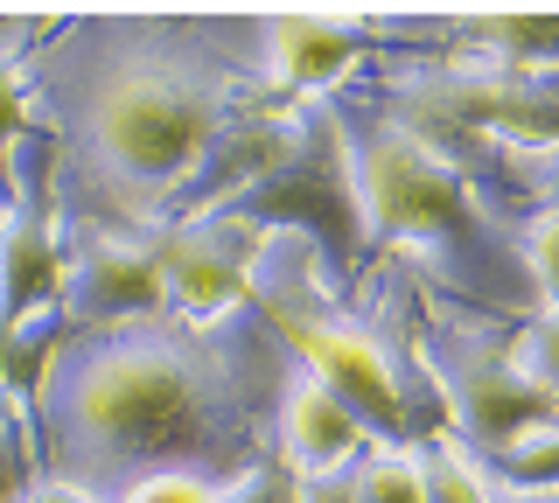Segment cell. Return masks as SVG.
Returning a JSON list of instances; mask_svg holds the SVG:
<instances>
[{
  "label": "cell",
  "instance_id": "cell-1",
  "mask_svg": "<svg viewBox=\"0 0 559 503\" xmlns=\"http://www.w3.org/2000/svg\"><path fill=\"white\" fill-rule=\"evenodd\" d=\"M287 363L252 322L231 336H189L162 322L84 328L57 343L35 406L43 412L49 476L98 490L105 476H182L217 482V468L259 462V406L280 398Z\"/></svg>",
  "mask_w": 559,
  "mask_h": 503
},
{
  "label": "cell",
  "instance_id": "cell-2",
  "mask_svg": "<svg viewBox=\"0 0 559 503\" xmlns=\"http://www.w3.org/2000/svg\"><path fill=\"white\" fill-rule=\"evenodd\" d=\"M224 127L231 92L189 49L127 36L105 43V57L78 77V147L127 196H168L189 182Z\"/></svg>",
  "mask_w": 559,
  "mask_h": 503
},
{
  "label": "cell",
  "instance_id": "cell-3",
  "mask_svg": "<svg viewBox=\"0 0 559 503\" xmlns=\"http://www.w3.org/2000/svg\"><path fill=\"white\" fill-rule=\"evenodd\" d=\"M329 112H336L343 154H349V189H357L364 238L427 252L468 301L511 294V245L489 231L462 168L441 147H427L392 112H364V106H329Z\"/></svg>",
  "mask_w": 559,
  "mask_h": 503
},
{
  "label": "cell",
  "instance_id": "cell-4",
  "mask_svg": "<svg viewBox=\"0 0 559 503\" xmlns=\"http://www.w3.org/2000/svg\"><path fill=\"white\" fill-rule=\"evenodd\" d=\"M245 308L280 336V350L301 357V371L314 378L322 392H336L349 406V420L364 433H384L399 447L406 433V392H399V371L384 357V343L371 328H357L336 301L314 280L308 252L294 245H266L252 252V273H245Z\"/></svg>",
  "mask_w": 559,
  "mask_h": 503
},
{
  "label": "cell",
  "instance_id": "cell-5",
  "mask_svg": "<svg viewBox=\"0 0 559 503\" xmlns=\"http://www.w3.org/2000/svg\"><path fill=\"white\" fill-rule=\"evenodd\" d=\"M217 217L231 224H287V231L314 238L336 266L349 273L364 259V217H357V189H349V154H343V133H336V112L329 106H308L294 112V133L280 147V161L259 176L252 189H238Z\"/></svg>",
  "mask_w": 559,
  "mask_h": 503
},
{
  "label": "cell",
  "instance_id": "cell-6",
  "mask_svg": "<svg viewBox=\"0 0 559 503\" xmlns=\"http://www.w3.org/2000/svg\"><path fill=\"white\" fill-rule=\"evenodd\" d=\"M399 127H413L427 147H552V92L532 71H427L399 84Z\"/></svg>",
  "mask_w": 559,
  "mask_h": 503
},
{
  "label": "cell",
  "instance_id": "cell-7",
  "mask_svg": "<svg viewBox=\"0 0 559 503\" xmlns=\"http://www.w3.org/2000/svg\"><path fill=\"white\" fill-rule=\"evenodd\" d=\"M433 378H441V392H448V412H454V427L468 433V447H476V455H489V447H503L511 433L538 427V420H552V406H559L552 392L524 385V378L511 371L503 343L454 336V328H448L441 343H433Z\"/></svg>",
  "mask_w": 559,
  "mask_h": 503
},
{
  "label": "cell",
  "instance_id": "cell-8",
  "mask_svg": "<svg viewBox=\"0 0 559 503\" xmlns=\"http://www.w3.org/2000/svg\"><path fill=\"white\" fill-rule=\"evenodd\" d=\"M252 252L259 238L231 217H182V224H162L147 238V259H154V280H162V301L189 322H210V315H231L245 308V273H252Z\"/></svg>",
  "mask_w": 559,
  "mask_h": 503
},
{
  "label": "cell",
  "instance_id": "cell-9",
  "mask_svg": "<svg viewBox=\"0 0 559 503\" xmlns=\"http://www.w3.org/2000/svg\"><path fill=\"white\" fill-rule=\"evenodd\" d=\"M63 287V259H57V224H49V189H43V161L14 168L8 203H0V336L14 322L57 308Z\"/></svg>",
  "mask_w": 559,
  "mask_h": 503
},
{
  "label": "cell",
  "instance_id": "cell-10",
  "mask_svg": "<svg viewBox=\"0 0 559 503\" xmlns=\"http://www.w3.org/2000/svg\"><path fill=\"white\" fill-rule=\"evenodd\" d=\"M57 308L78 328H127V322H154L168 301H162V280H154V259L140 238H92L63 266Z\"/></svg>",
  "mask_w": 559,
  "mask_h": 503
},
{
  "label": "cell",
  "instance_id": "cell-11",
  "mask_svg": "<svg viewBox=\"0 0 559 503\" xmlns=\"http://www.w3.org/2000/svg\"><path fill=\"white\" fill-rule=\"evenodd\" d=\"M266 92L280 98H301V92H322V84H336L349 63L371 49V36H364V22H349V14H266Z\"/></svg>",
  "mask_w": 559,
  "mask_h": 503
},
{
  "label": "cell",
  "instance_id": "cell-12",
  "mask_svg": "<svg viewBox=\"0 0 559 503\" xmlns=\"http://www.w3.org/2000/svg\"><path fill=\"white\" fill-rule=\"evenodd\" d=\"M273 420H280V462H287L301 482L308 476H336V468L357 455V441H364V427L349 420V406H343L336 392H322L308 371L280 378Z\"/></svg>",
  "mask_w": 559,
  "mask_h": 503
},
{
  "label": "cell",
  "instance_id": "cell-13",
  "mask_svg": "<svg viewBox=\"0 0 559 503\" xmlns=\"http://www.w3.org/2000/svg\"><path fill=\"white\" fill-rule=\"evenodd\" d=\"M454 28H476V43L489 49V57H503L511 71H532V77H546V63H552V49H559V22L552 14H462Z\"/></svg>",
  "mask_w": 559,
  "mask_h": 503
},
{
  "label": "cell",
  "instance_id": "cell-14",
  "mask_svg": "<svg viewBox=\"0 0 559 503\" xmlns=\"http://www.w3.org/2000/svg\"><path fill=\"white\" fill-rule=\"evenodd\" d=\"M343 490H349V503H427L419 455H406V447H371V455L343 476Z\"/></svg>",
  "mask_w": 559,
  "mask_h": 503
},
{
  "label": "cell",
  "instance_id": "cell-15",
  "mask_svg": "<svg viewBox=\"0 0 559 503\" xmlns=\"http://www.w3.org/2000/svg\"><path fill=\"white\" fill-rule=\"evenodd\" d=\"M483 462L503 476V490H552V468H559V427H552V420H538V427L511 433L503 447H489Z\"/></svg>",
  "mask_w": 559,
  "mask_h": 503
},
{
  "label": "cell",
  "instance_id": "cell-16",
  "mask_svg": "<svg viewBox=\"0 0 559 503\" xmlns=\"http://www.w3.org/2000/svg\"><path fill=\"white\" fill-rule=\"evenodd\" d=\"M419 482H427V503H483V490H489L462 447H427L419 455Z\"/></svg>",
  "mask_w": 559,
  "mask_h": 503
},
{
  "label": "cell",
  "instance_id": "cell-17",
  "mask_svg": "<svg viewBox=\"0 0 559 503\" xmlns=\"http://www.w3.org/2000/svg\"><path fill=\"white\" fill-rule=\"evenodd\" d=\"M22 119H28L22 63H14V49H0V203H8V182H14V141H22Z\"/></svg>",
  "mask_w": 559,
  "mask_h": 503
},
{
  "label": "cell",
  "instance_id": "cell-18",
  "mask_svg": "<svg viewBox=\"0 0 559 503\" xmlns=\"http://www.w3.org/2000/svg\"><path fill=\"white\" fill-rule=\"evenodd\" d=\"M217 503H301V476L280 455H259L238 476V490H217Z\"/></svg>",
  "mask_w": 559,
  "mask_h": 503
},
{
  "label": "cell",
  "instance_id": "cell-19",
  "mask_svg": "<svg viewBox=\"0 0 559 503\" xmlns=\"http://www.w3.org/2000/svg\"><path fill=\"white\" fill-rule=\"evenodd\" d=\"M119 503H217V482L182 476V468H162V476H140L119 490Z\"/></svg>",
  "mask_w": 559,
  "mask_h": 503
},
{
  "label": "cell",
  "instance_id": "cell-20",
  "mask_svg": "<svg viewBox=\"0 0 559 503\" xmlns=\"http://www.w3.org/2000/svg\"><path fill=\"white\" fill-rule=\"evenodd\" d=\"M35 482V462H28V441L14 427V412L0 406V503H22V490Z\"/></svg>",
  "mask_w": 559,
  "mask_h": 503
},
{
  "label": "cell",
  "instance_id": "cell-21",
  "mask_svg": "<svg viewBox=\"0 0 559 503\" xmlns=\"http://www.w3.org/2000/svg\"><path fill=\"white\" fill-rule=\"evenodd\" d=\"M22 503H105L98 490H84V482H63V476H43V482H28Z\"/></svg>",
  "mask_w": 559,
  "mask_h": 503
},
{
  "label": "cell",
  "instance_id": "cell-22",
  "mask_svg": "<svg viewBox=\"0 0 559 503\" xmlns=\"http://www.w3.org/2000/svg\"><path fill=\"white\" fill-rule=\"evenodd\" d=\"M301 503H349V490H343V476H308Z\"/></svg>",
  "mask_w": 559,
  "mask_h": 503
},
{
  "label": "cell",
  "instance_id": "cell-23",
  "mask_svg": "<svg viewBox=\"0 0 559 503\" xmlns=\"http://www.w3.org/2000/svg\"><path fill=\"white\" fill-rule=\"evenodd\" d=\"M483 503H552V490H503L497 482V490H483Z\"/></svg>",
  "mask_w": 559,
  "mask_h": 503
}]
</instances>
